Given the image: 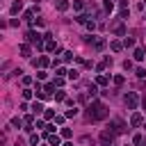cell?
Returning <instances> with one entry per match:
<instances>
[{"mask_svg": "<svg viewBox=\"0 0 146 146\" xmlns=\"http://www.w3.org/2000/svg\"><path fill=\"white\" fill-rule=\"evenodd\" d=\"M87 110H89V114H87V119H89V121H103V119H107V116H110L107 105H105V103H100V100H91Z\"/></svg>", "mask_w": 146, "mask_h": 146, "instance_id": "cell-1", "label": "cell"}, {"mask_svg": "<svg viewBox=\"0 0 146 146\" xmlns=\"http://www.w3.org/2000/svg\"><path fill=\"white\" fill-rule=\"evenodd\" d=\"M25 41H27L30 46H36V50H41V48L46 46V34H39V32H34V30H30V32L25 34Z\"/></svg>", "mask_w": 146, "mask_h": 146, "instance_id": "cell-2", "label": "cell"}, {"mask_svg": "<svg viewBox=\"0 0 146 146\" xmlns=\"http://www.w3.org/2000/svg\"><path fill=\"white\" fill-rule=\"evenodd\" d=\"M110 130H112L114 135H125L130 128H128V123H125L123 119H112V121H110Z\"/></svg>", "mask_w": 146, "mask_h": 146, "instance_id": "cell-3", "label": "cell"}, {"mask_svg": "<svg viewBox=\"0 0 146 146\" xmlns=\"http://www.w3.org/2000/svg\"><path fill=\"white\" fill-rule=\"evenodd\" d=\"M84 43H89L94 50H103V48L107 46V41H105L103 36H96V34H89V36H84Z\"/></svg>", "mask_w": 146, "mask_h": 146, "instance_id": "cell-4", "label": "cell"}, {"mask_svg": "<svg viewBox=\"0 0 146 146\" xmlns=\"http://www.w3.org/2000/svg\"><path fill=\"white\" fill-rule=\"evenodd\" d=\"M114 132L110 130V128H105V130H100V135H98V139H100V146H116L114 144Z\"/></svg>", "mask_w": 146, "mask_h": 146, "instance_id": "cell-5", "label": "cell"}, {"mask_svg": "<svg viewBox=\"0 0 146 146\" xmlns=\"http://www.w3.org/2000/svg\"><path fill=\"white\" fill-rule=\"evenodd\" d=\"M123 103H125L128 110H137V105H139V96H137V91H128V94L123 96Z\"/></svg>", "mask_w": 146, "mask_h": 146, "instance_id": "cell-6", "label": "cell"}, {"mask_svg": "<svg viewBox=\"0 0 146 146\" xmlns=\"http://www.w3.org/2000/svg\"><path fill=\"white\" fill-rule=\"evenodd\" d=\"M123 18H116V21H112V32L116 34V36H125V25L121 23Z\"/></svg>", "mask_w": 146, "mask_h": 146, "instance_id": "cell-7", "label": "cell"}, {"mask_svg": "<svg viewBox=\"0 0 146 146\" xmlns=\"http://www.w3.org/2000/svg\"><path fill=\"white\" fill-rule=\"evenodd\" d=\"M18 52H21V57H25V59H30L32 57V46L25 41V43H21L18 46Z\"/></svg>", "mask_w": 146, "mask_h": 146, "instance_id": "cell-8", "label": "cell"}, {"mask_svg": "<svg viewBox=\"0 0 146 146\" xmlns=\"http://www.w3.org/2000/svg\"><path fill=\"white\" fill-rule=\"evenodd\" d=\"M144 123V116H141V112H132V116H130V128H139Z\"/></svg>", "mask_w": 146, "mask_h": 146, "instance_id": "cell-9", "label": "cell"}, {"mask_svg": "<svg viewBox=\"0 0 146 146\" xmlns=\"http://www.w3.org/2000/svg\"><path fill=\"white\" fill-rule=\"evenodd\" d=\"M43 48H46L48 52H50V50H57V43L52 41V34H50V32L46 34V46H43Z\"/></svg>", "mask_w": 146, "mask_h": 146, "instance_id": "cell-10", "label": "cell"}, {"mask_svg": "<svg viewBox=\"0 0 146 146\" xmlns=\"http://www.w3.org/2000/svg\"><path fill=\"white\" fill-rule=\"evenodd\" d=\"M21 9H23V0H14V2H11V7H9V14H14V16H16Z\"/></svg>", "mask_w": 146, "mask_h": 146, "instance_id": "cell-11", "label": "cell"}, {"mask_svg": "<svg viewBox=\"0 0 146 146\" xmlns=\"http://www.w3.org/2000/svg\"><path fill=\"white\" fill-rule=\"evenodd\" d=\"M46 139H48V144H50V146H59V139H62V135L48 132V137H46Z\"/></svg>", "mask_w": 146, "mask_h": 146, "instance_id": "cell-12", "label": "cell"}, {"mask_svg": "<svg viewBox=\"0 0 146 146\" xmlns=\"http://www.w3.org/2000/svg\"><path fill=\"white\" fill-rule=\"evenodd\" d=\"M110 48H112V52H121L125 46H123V41H119V39H114L112 43H110Z\"/></svg>", "mask_w": 146, "mask_h": 146, "instance_id": "cell-13", "label": "cell"}, {"mask_svg": "<svg viewBox=\"0 0 146 146\" xmlns=\"http://www.w3.org/2000/svg\"><path fill=\"white\" fill-rule=\"evenodd\" d=\"M36 64H39V68H46V66H48V64H50V59H48V57H46V55H41V57H39V59H34V66H36Z\"/></svg>", "mask_w": 146, "mask_h": 146, "instance_id": "cell-14", "label": "cell"}, {"mask_svg": "<svg viewBox=\"0 0 146 146\" xmlns=\"http://www.w3.org/2000/svg\"><path fill=\"white\" fill-rule=\"evenodd\" d=\"M96 84H98V87H107V84H110V78H107L105 73H100V75L96 78Z\"/></svg>", "mask_w": 146, "mask_h": 146, "instance_id": "cell-15", "label": "cell"}, {"mask_svg": "<svg viewBox=\"0 0 146 146\" xmlns=\"http://www.w3.org/2000/svg\"><path fill=\"white\" fill-rule=\"evenodd\" d=\"M68 7H71L68 0H57V2H55V9H57V11H66Z\"/></svg>", "mask_w": 146, "mask_h": 146, "instance_id": "cell-16", "label": "cell"}, {"mask_svg": "<svg viewBox=\"0 0 146 146\" xmlns=\"http://www.w3.org/2000/svg\"><path fill=\"white\" fill-rule=\"evenodd\" d=\"M132 57H135L137 62H141V59L146 57V50H144V48H135V52H132Z\"/></svg>", "mask_w": 146, "mask_h": 146, "instance_id": "cell-17", "label": "cell"}, {"mask_svg": "<svg viewBox=\"0 0 146 146\" xmlns=\"http://www.w3.org/2000/svg\"><path fill=\"white\" fill-rule=\"evenodd\" d=\"M34 14H36V7H34V9H27V11L23 14V18H25L27 23H32V21H34Z\"/></svg>", "mask_w": 146, "mask_h": 146, "instance_id": "cell-18", "label": "cell"}, {"mask_svg": "<svg viewBox=\"0 0 146 146\" xmlns=\"http://www.w3.org/2000/svg\"><path fill=\"white\" fill-rule=\"evenodd\" d=\"M30 110H32V114H41V112H43V110H46V107H43V105H41V103H36V100H34V103H32V107H30Z\"/></svg>", "mask_w": 146, "mask_h": 146, "instance_id": "cell-19", "label": "cell"}, {"mask_svg": "<svg viewBox=\"0 0 146 146\" xmlns=\"http://www.w3.org/2000/svg\"><path fill=\"white\" fill-rule=\"evenodd\" d=\"M112 82H114V87H123L125 78H123V75H114V78H112Z\"/></svg>", "mask_w": 146, "mask_h": 146, "instance_id": "cell-20", "label": "cell"}, {"mask_svg": "<svg viewBox=\"0 0 146 146\" xmlns=\"http://www.w3.org/2000/svg\"><path fill=\"white\" fill-rule=\"evenodd\" d=\"M87 91H89V96H91V98H94V96H96V94H98V84H96V82H91V84H89V87H87Z\"/></svg>", "mask_w": 146, "mask_h": 146, "instance_id": "cell-21", "label": "cell"}, {"mask_svg": "<svg viewBox=\"0 0 146 146\" xmlns=\"http://www.w3.org/2000/svg\"><path fill=\"white\" fill-rule=\"evenodd\" d=\"M34 94H36V91H34V89H23V91H21V96H23V98H25V100H30V98H32V96H34Z\"/></svg>", "mask_w": 146, "mask_h": 146, "instance_id": "cell-22", "label": "cell"}, {"mask_svg": "<svg viewBox=\"0 0 146 146\" xmlns=\"http://www.w3.org/2000/svg\"><path fill=\"white\" fill-rule=\"evenodd\" d=\"M78 112H80V110H78V107L73 105L71 110H66V114H64V116H66V119H73V116H78Z\"/></svg>", "mask_w": 146, "mask_h": 146, "instance_id": "cell-23", "label": "cell"}, {"mask_svg": "<svg viewBox=\"0 0 146 146\" xmlns=\"http://www.w3.org/2000/svg\"><path fill=\"white\" fill-rule=\"evenodd\" d=\"M75 21H78L80 25H87V23H89V16H87V14H78V18H75Z\"/></svg>", "mask_w": 146, "mask_h": 146, "instance_id": "cell-24", "label": "cell"}, {"mask_svg": "<svg viewBox=\"0 0 146 146\" xmlns=\"http://www.w3.org/2000/svg\"><path fill=\"white\" fill-rule=\"evenodd\" d=\"M73 9H75V11H82V9H84V2H82V0H73Z\"/></svg>", "mask_w": 146, "mask_h": 146, "instance_id": "cell-25", "label": "cell"}, {"mask_svg": "<svg viewBox=\"0 0 146 146\" xmlns=\"http://www.w3.org/2000/svg\"><path fill=\"white\" fill-rule=\"evenodd\" d=\"M123 46H125V48H132V46H135V39H132V36H123Z\"/></svg>", "mask_w": 146, "mask_h": 146, "instance_id": "cell-26", "label": "cell"}, {"mask_svg": "<svg viewBox=\"0 0 146 146\" xmlns=\"http://www.w3.org/2000/svg\"><path fill=\"white\" fill-rule=\"evenodd\" d=\"M43 91H46V94H52V91H55V82H46V84H43Z\"/></svg>", "mask_w": 146, "mask_h": 146, "instance_id": "cell-27", "label": "cell"}, {"mask_svg": "<svg viewBox=\"0 0 146 146\" xmlns=\"http://www.w3.org/2000/svg\"><path fill=\"white\" fill-rule=\"evenodd\" d=\"M55 100H66V91L57 89V91H55Z\"/></svg>", "mask_w": 146, "mask_h": 146, "instance_id": "cell-28", "label": "cell"}, {"mask_svg": "<svg viewBox=\"0 0 146 146\" xmlns=\"http://www.w3.org/2000/svg\"><path fill=\"white\" fill-rule=\"evenodd\" d=\"M30 144L32 146H39V135L36 132H30Z\"/></svg>", "mask_w": 146, "mask_h": 146, "instance_id": "cell-29", "label": "cell"}, {"mask_svg": "<svg viewBox=\"0 0 146 146\" xmlns=\"http://www.w3.org/2000/svg\"><path fill=\"white\" fill-rule=\"evenodd\" d=\"M66 75H68V80H78V78H80V73H78L75 68H71V71H68Z\"/></svg>", "mask_w": 146, "mask_h": 146, "instance_id": "cell-30", "label": "cell"}, {"mask_svg": "<svg viewBox=\"0 0 146 146\" xmlns=\"http://www.w3.org/2000/svg\"><path fill=\"white\" fill-rule=\"evenodd\" d=\"M43 119H46V121H52V119H55V112H52V110H46V112H43Z\"/></svg>", "mask_w": 146, "mask_h": 146, "instance_id": "cell-31", "label": "cell"}, {"mask_svg": "<svg viewBox=\"0 0 146 146\" xmlns=\"http://www.w3.org/2000/svg\"><path fill=\"white\" fill-rule=\"evenodd\" d=\"M23 123H25V125H34V119H32V114H25V116H23Z\"/></svg>", "mask_w": 146, "mask_h": 146, "instance_id": "cell-32", "label": "cell"}, {"mask_svg": "<svg viewBox=\"0 0 146 146\" xmlns=\"http://www.w3.org/2000/svg\"><path fill=\"white\" fill-rule=\"evenodd\" d=\"M71 59H73V52H71V50H66V52L62 55V62H71Z\"/></svg>", "mask_w": 146, "mask_h": 146, "instance_id": "cell-33", "label": "cell"}, {"mask_svg": "<svg viewBox=\"0 0 146 146\" xmlns=\"http://www.w3.org/2000/svg\"><path fill=\"white\" fill-rule=\"evenodd\" d=\"M52 82H55V87H62V84H64V75H55Z\"/></svg>", "mask_w": 146, "mask_h": 146, "instance_id": "cell-34", "label": "cell"}, {"mask_svg": "<svg viewBox=\"0 0 146 146\" xmlns=\"http://www.w3.org/2000/svg\"><path fill=\"white\" fill-rule=\"evenodd\" d=\"M71 135H73L71 128H62V137H64V139H71Z\"/></svg>", "mask_w": 146, "mask_h": 146, "instance_id": "cell-35", "label": "cell"}, {"mask_svg": "<svg viewBox=\"0 0 146 146\" xmlns=\"http://www.w3.org/2000/svg\"><path fill=\"white\" fill-rule=\"evenodd\" d=\"M135 75H137V78H144V75H146V68H141V66H139V68L135 71Z\"/></svg>", "mask_w": 146, "mask_h": 146, "instance_id": "cell-36", "label": "cell"}, {"mask_svg": "<svg viewBox=\"0 0 146 146\" xmlns=\"http://www.w3.org/2000/svg\"><path fill=\"white\" fill-rule=\"evenodd\" d=\"M36 78H39V80H46V78H48V73L41 68V71H36Z\"/></svg>", "mask_w": 146, "mask_h": 146, "instance_id": "cell-37", "label": "cell"}, {"mask_svg": "<svg viewBox=\"0 0 146 146\" xmlns=\"http://www.w3.org/2000/svg\"><path fill=\"white\" fill-rule=\"evenodd\" d=\"M11 125H18V128H21V125H23V119H18V116H14V119H11Z\"/></svg>", "mask_w": 146, "mask_h": 146, "instance_id": "cell-38", "label": "cell"}, {"mask_svg": "<svg viewBox=\"0 0 146 146\" xmlns=\"http://www.w3.org/2000/svg\"><path fill=\"white\" fill-rule=\"evenodd\" d=\"M114 9V5H112V0H105V11H112Z\"/></svg>", "mask_w": 146, "mask_h": 146, "instance_id": "cell-39", "label": "cell"}, {"mask_svg": "<svg viewBox=\"0 0 146 146\" xmlns=\"http://www.w3.org/2000/svg\"><path fill=\"white\" fill-rule=\"evenodd\" d=\"M66 73H68V71H66V68H62V66H59V68H55V75H66Z\"/></svg>", "mask_w": 146, "mask_h": 146, "instance_id": "cell-40", "label": "cell"}, {"mask_svg": "<svg viewBox=\"0 0 146 146\" xmlns=\"http://www.w3.org/2000/svg\"><path fill=\"white\" fill-rule=\"evenodd\" d=\"M21 80H23V84H25V87H27V84H32V78H30V75H23Z\"/></svg>", "mask_w": 146, "mask_h": 146, "instance_id": "cell-41", "label": "cell"}, {"mask_svg": "<svg viewBox=\"0 0 146 146\" xmlns=\"http://www.w3.org/2000/svg\"><path fill=\"white\" fill-rule=\"evenodd\" d=\"M123 68H125V71H130V68H132V62H130V59H125V62H123Z\"/></svg>", "mask_w": 146, "mask_h": 146, "instance_id": "cell-42", "label": "cell"}, {"mask_svg": "<svg viewBox=\"0 0 146 146\" xmlns=\"http://www.w3.org/2000/svg\"><path fill=\"white\" fill-rule=\"evenodd\" d=\"M141 141H144L141 135H135V137H132V144H141Z\"/></svg>", "mask_w": 146, "mask_h": 146, "instance_id": "cell-43", "label": "cell"}, {"mask_svg": "<svg viewBox=\"0 0 146 146\" xmlns=\"http://www.w3.org/2000/svg\"><path fill=\"white\" fill-rule=\"evenodd\" d=\"M87 30H91V32H94V30H96V23H94V21H89V23H87Z\"/></svg>", "mask_w": 146, "mask_h": 146, "instance_id": "cell-44", "label": "cell"}, {"mask_svg": "<svg viewBox=\"0 0 146 146\" xmlns=\"http://www.w3.org/2000/svg\"><path fill=\"white\" fill-rule=\"evenodd\" d=\"M64 119H66V116H55V123H57V125H62V123H64Z\"/></svg>", "mask_w": 146, "mask_h": 146, "instance_id": "cell-45", "label": "cell"}, {"mask_svg": "<svg viewBox=\"0 0 146 146\" xmlns=\"http://www.w3.org/2000/svg\"><path fill=\"white\" fill-rule=\"evenodd\" d=\"M141 107H144V110H146V96H144V100H141Z\"/></svg>", "mask_w": 146, "mask_h": 146, "instance_id": "cell-46", "label": "cell"}, {"mask_svg": "<svg viewBox=\"0 0 146 146\" xmlns=\"http://www.w3.org/2000/svg\"><path fill=\"white\" fill-rule=\"evenodd\" d=\"M62 146H73V144H71V141H66V144H62Z\"/></svg>", "mask_w": 146, "mask_h": 146, "instance_id": "cell-47", "label": "cell"}, {"mask_svg": "<svg viewBox=\"0 0 146 146\" xmlns=\"http://www.w3.org/2000/svg\"><path fill=\"white\" fill-rule=\"evenodd\" d=\"M144 146H146V141H144Z\"/></svg>", "mask_w": 146, "mask_h": 146, "instance_id": "cell-48", "label": "cell"}]
</instances>
